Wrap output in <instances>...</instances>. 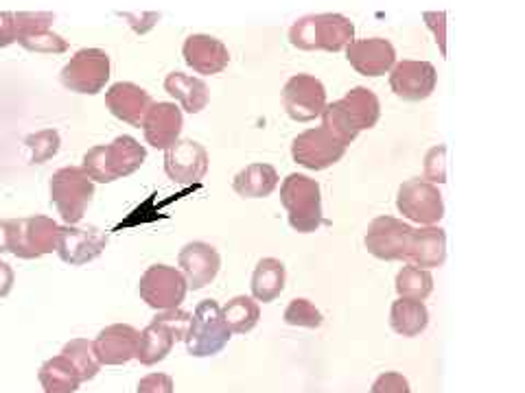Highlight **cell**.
Segmentation results:
<instances>
[{"label": "cell", "instance_id": "6da1fadb", "mask_svg": "<svg viewBox=\"0 0 525 393\" xmlns=\"http://www.w3.org/2000/svg\"><path fill=\"white\" fill-rule=\"evenodd\" d=\"M381 118V103L368 88H353L344 99L326 103L322 112V127L340 140L344 147L353 142L359 131L375 127Z\"/></svg>", "mask_w": 525, "mask_h": 393}, {"label": "cell", "instance_id": "7a4b0ae2", "mask_svg": "<svg viewBox=\"0 0 525 393\" xmlns=\"http://www.w3.org/2000/svg\"><path fill=\"white\" fill-rule=\"evenodd\" d=\"M147 160V149L132 136H119L110 145L92 147L84 156V171L92 182L112 184L136 173Z\"/></svg>", "mask_w": 525, "mask_h": 393}, {"label": "cell", "instance_id": "3957f363", "mask_svg": "<svg viewBox=\"0 0 525 393\" xmlns=\"http://www.w3.org/2000/svg\"><path fill=\"white\" fill-rule=\"evenodd\" d=\"M355 40V25L342 14H313L300 18L289 31V42L300 51L337 53Z\"/></svg>", "mask_w": 525, "mask_h": 393}, {"label": "cell", "instance_id": "277c9868", "mask_svg": "<svg viewBox=\"0 0 525 393\" xmlns=\"http://www.w3.org/2000/svg\"><path fill=\"white\" fill-rule=\"evenodd\" d=\"M280 204L289 214V225L300 234H311L324 223L320 184L307 175H287L280 186Z\"/></svg>", "mask_w": 525, "mask_h": 393}, {"label": "cell", "instance_id": "5b68a950", "mask_svg": "<svg viewBox=\"0 0 525 393\" xmlns=\"http://www.w3.org/2000/svg\"><path fill=\"white\" fill-rule=\"evenodd\" d=\"M95 197V182L84 166H64L51 177V204L66 225H77Z\"/></svg>", "mask_w": 525, "mask_h": 393}, {"label": "cell", "instance_id": "8992f818", "mask_svg": "<svg viewBox=\"0 0 525 393\" xmlns=\"http://www.w3.org/2000/svg\"><path fill=\"white\" fill-rule=\"evenodd\" d=\"M232 332L221 315V306L215 300H204L195 306L189 330H186V352L195 359L215 356L226 348Z\"/></svg>", "mask_w": 525, "mask_h": 393}, {"label": "cell", "instance_id": "52a82bcc", "mask_svg": "<svg viewBox=\"0 0 525 393\" xmlns=\"http://www.w3.org/2000/svg\"><path fill=\"white\" fill-rule=\"evenodd\" d=\"M60 228L53 219L35 214L29 219H11L9 254L22 260H35L44 254L57 252Z\"/></svg>", "mask_w": 525, "mask_h": 393}, {"label": "cell", "instance_id": "ba28073f", "mask_svg": "<svg viewBox=\"0 0 525 393\" xmlns=\"http://www.w3.org/2000/svg\"><path fill=\"white\" fill-rule=\"evenodd\" d=\"M189 284H186L184 273L169 265L149 267L138 282V293L143 302L156 311H171L180 308L184 302Z\"/></svg>", "mask_w": 525, "mask_h": 393}, {"label": "cell", "instance_id": "9c48e42d", "mask_svg": "<svg viewBox=\"0 0 525 393\" xmlns=\"http://www.w3.org/2000/svg\"><path fill=\"white\" fill-rule=\"evenodd\" d=\"M110 81V55L101 49H81L62 70L64 88L77 94H99Z\"/></svg>", "mask_w": 525, "mask_h": 393}, {"label": "cell", "instance_id": "30bf717a", "mask_svg": "<svg viewBox=\"0 0 525 393\" xmlns=\"http://www.w3.org/2000/svg\"><path fill=\"white\" fill-rule=\"evenodd\" d=\"M396 208L405 219L420 225H436L445 217V201L438 186L427 180H407L399 188Z\"/></svg>", "mask_w": 525, "mask_h": 393}, {"label": "cell", "instance_id": "8fae6325", "mask_svg": "<svg viewBox=\"0 0 525 393\" xmlns=\"http://www.w3.org/2000/svg\"><path fill=\"white\" fill-rule=\"evenodd\" d=\"M14 22L16 42L22 49L31 53H64L68 49V42L51 29L55 22L51 11H18Z\"/></svg>", "mask_w": 525, "mask_h": 393}, {"label": "cell", "instance_id": "7c38bea8", "mask_svg": "<svg viewBox=\"0 0 525 393\" xmlns=\"http://www.w3.org/2000/svg\"><path fill=\"white\" fill-rule=\"evenodd\" d=\"M346 153V147L340 140H335L324 127L307 129L291 145L294 162L305 166L309 171H324L337 164Z\"/></svg>", "mask_w": 525, "mask_h": 393}, {"label": "cell", "instance_id": "4fadbf2b", "mask_svg": "<svg viewBox=\"0 0 525 393\" xmlns=\"http://www.w3.org/2000/svg\"><path fill=\"white\" fill-rule=\"evenodd\" d=\"M283 103L289 118L298 123H309L324 112L326 88L313 75H294L283 88Z\"/></svg>", "mask_w": 525, "mask_h": 393}, {"label": "cell", "instance_id": "5bb4252c", "mask_svg": "<svg viewBox=\"0 0 525 393\" xmlns=\"http://www.w3.org/2000/svg\"><path fill=\"white\" fill-rule=\"evenodd\" d=\"M165 171L175 184H200L208 171V153L195 140H175L169 149H165Z\"/></svg>", "mask_w": 525, "mask_h": 393}, {"label": "cell", "instance_id": "9a60e30c", "mask_svg": "<svg viewBox=\"0 0 525 393\" xmlns=\"http://www.w3.org/2000/svg\"><path fill=\"white\" fill-rule=\"evenodd\" d=\"M414 228L394 217H377L368 225L366 249L379 260H403Z\"/></svg>", "mask_w": 525, "mask_h": 393}, {"label": "cell", "instance_id": "2e32d148", "mask_svg": "<svg viewBox=\"0 0 525 393\" xmlns=\"http://www.w3.org/2000/svg\"><path fill=\"white\" fill-rule=\"evenodd\" d=\"M436 68L429 62H414L405 59L392 66L390 88L403 101H425L436 90Z\"/></svg>", "mask_w": 525, "mask_h": 393}, {"label": "cell", "instance_id": "e0dca14e", "mask_svg": "<svg viewBox=\"0 0 525 393\" xmlns=\"http://www.w3.org/2000/svg\"><path fill=\"white\" fill-rule=\"evenodd\" d=\"M346 59L359 75L381 77L392 70L396 62V51L392 42L385 38L353 40L346 46Z\"/></svg>", "mask_w": 525, "mask_h": 393}, {"label": "cell", "instance_id": "ac0fdd59", "mask_svg": "<svg viewBox=\"0 0 525 393\" xmlns=\"http://www.w3.org/2000/svg\"><path fill=\"white\" fill-rule=\"evenodd\" d=\"M105 245H108V236L99 232L97 228L81 230L75 228V225H64V228H60L57 254H60L66 265L81 267L99 258Z\"/></svg>", "mask_w": 525, "mask_h": 393}, {"label": "cell", "instance_id": "d6986e66", "mask_svg": "<svg viewBox=\"0 0 525 393\" xmlns=\"http://www.w3.org/2000/svg\"><path fill=\"white\" fill-rule=\"evenodd\" d=\"M140 332L127 324H112L103 328L92 341L99 365H125L136 359Z\"/></svg>", "mask_w": 525, "mask_h": 393}, {"label": "cell", "instance_id": "ffe728a7", "mask_svg": "<svg viewBox=\"0 0 525 393\" xmlns=\"http://www.w3.org/2000/svg\"><path fill=\"white\" fill-rule=\"evenodd\" d=\"M178 262L191 291H202L204 287H208V284L217 278L221 267V258L217 254V249L202 241H193L189 245H184L178 256Z\"/></svg>", "mask_w": 525, "mask_h": 393}, {"label": "cell", "instance_id": "44dd1931", "mask_svg": "<svg viewBox=\"0 0 525 393\" xmlns=\"http://www.w3.org/2000/svg\"><path fill=\"white\" fill-rule=\"evenodd\" d=\"M105 105H108L112 116L119 118V121L130 123L132 127L140 129L149 107L154 105V99H151V94L147 90L136 86V83L119 81L105 92Z\"/></svg>", "mask_w": 525, "mask_h": 393}, {"label": "cell", "instance_id": "7402d4cb", "mask_svg": "<svg viewBox=\"0 0 525 393\" xmlns=\"http://www.w3.org/2000/svg\"><path fill=\"white\" fill-rule=\"evenodd\" d=\"M182 110L175 103H154L143 118L147 145L154 149H169L182 134Z\"/></svg>", "mask_w": 525, "mask_h": 393}, {"label": "cell", "instance_id": "603a6c76", "mask_svg": "<svg viewBox=\"0 0 525 393\" xmlns=\"http://www.w3.org/2000/svg\"><path fill=\"white\" fill-rule=\"evenodd\" d=\"M182 53H184V62L200 75H217L230 62V53L226 49V44L213 38V35H202V33L189 35L182 46Z\"/></svg>", "mask_w": 525, "mask_h": 393}, {"label": "cell", "instance_id": "cb8c5ba5", "mask_svg": "<svg viewBox=\"0 0 525 393\" xmlns=\"http://www.w3.org/2000/svg\"><path fill=\"white\" fill-rule=\"evenodd\" d=\"M407 265L418 269H434L442 267L447 260V234L436 225H427L412 232L410 247L403 258Z\"/></svg>", "mask_w": 525, "mask_h": 393}, {"label": "cell", "instance_id": "d4e9b609", "mask_svg": "<svg viewBox=\"0 0 525 393\" xmlns=\"http://www.w3.org/2000/svg\"><path fill=\"white\" fill-rule=\"evenodd\" d=\"M173 345H175L173 330L156 315V319L140 332L136 359L143 365H156L167 359L173 350Z\"/></svg>", "mask_w": 525, "mask_h": 393}, {"label": "cell", "instance_id": "484cf974", "mask_svg": "<svg viewBox=\"0 0 525 393\" xmlns=\"http://www.w3.org/2000/svg\"><path fill=\"white\" fill-rule=\"evenodd\" d=\"M278 186V173L270 164H250L232 180L235 193L245 199L270 197Z\"/></svg>", "mask_w": 525, "mask_h": 393}, {"label": "cell", "instance_id": "4316f807", "mask_svg": "<svg viewBox=\"0 0 525 393\" xmlns=\"http://www.w3.org/2000/svg\"><path fill=\"white\" fill-rule=\"evenodd\" d=\"M165 90L182 105V110L189 114H200L208 105V88L206 83L197 77L171 73L165 79Z\"/></svg>", "mask_w": 525, "mask_h": 393}, {"label": "cell", "instance_id": "83f0119b", "mask_svg": "<svg viewBox=\"0 0 525 393\" xmlns=\"http://www.w3.org/2000/svg\"><path fill=\"white\" fill-rule=\"evenodd\" d=\"M390 326L401 337H418L429 326V311L423 302L399 297L390 308Z\"/></svg>", "mask_w": 525, "mask_h": 393}, {"label": "cell", "instance_id": "f1b7e54d", "mask_svg": "<svg viewBox=\"0 0 525 393\" xmlns=\"http://www.w3.org/2000/svg\"><path fill=\"white\" fill-rule=\"evenodd\" d=\"M285 291V265L276 258H263L252 273V295L263 304L274 302Z\"/></svg>", "mask_w": 525, "mask_h": 393}, {"label": "cell", "instance_id": "f546056e", "mask_svg": "<svg viewBox=\"0 0 525 393\" xmlns=\"http://www.w3.org/2000/svg\"><path fill=\"white\" fill-rule=\"evenodd\" d=\"M40 383L44 393H75L81 385V376L66 356H53L40 367Z\"/></svg>", "mask_w": 525, "mask_h": 393}, {"label": "cell", "instance_id": "4dcf8cb0", "mask_svg": "<svg viewBox=\"0 0 525 393\" xmlns=\"http://www.w3.org/2000/svg\"><path fill=\"white\" fill-rule=\"evenodd\" d=\"M221 315H224V321L228 324L230 332H237V335H248V332H252L256 324H259L261 308L252 300V297L239 295V297H232V300L221 308Z\"/></svg>", "mask_w": 525, "mask_h": 393}, {"label": "cell", "instance_id": "1f68e13d", "mask_svg": "<svg viewBox=\"0 0 525 393\" xmlns=\"http://www.w3.org/2000/svg\"><path fill=\"white\" fill-rule=\"evenodd\" d=\"M396 291H399L401 297H407V300L423 302L434 291V278H431L429 269L407 265L396 276Z\"/></svg>", "mask_w": 525, "mask_h": 393}, {"label": "cell", "instance_id": "d6a6232c", "mask_svg": "<svg viewBox=\"0 0 525 393\" xmlns=\"http://www.w3.org/2000/svg\"><path fill=\"white\" fill-rule=\"evenodd\" d=\"M62 356H66V359L73 363V367L77 369L79 376H81V383H84V380H92L99 374L101 365H99L97 356H95V348H92V341H88V339L68 341L64 345Z\"/></svg>", "mask_w": 525, "mask_h": 393}, {"label": "cell", "instance_id": "836d02e7", "mask_svg": "<svg viewBox=\"0 0 525 393\" xmlns=\"http://www.w3.org/2000/svg\"><path fill=\"white\" fill-rule=\"evenodd\" d=\"M25 145L31 149V164H44L51 160L57 151H60V134L55 129L38 131L25 140Z\"/></svg>", "mask_w": 525, "mask_h": 393}, {"label": "cell", "instance_id": "e575fe53", "mask_svg": "<svg viewBox=\"0 0 525 393\" xmlns=\"http://www.w3.org/2000/svg\"><path fill=\"white\" fill-rule=\"evenodd\" d=\"M285 324L287 326H300V328H320L322 326V313L315 308L309 300H291L285 311Z\"/></svg>", "mask_w": 525, "mask_h": 393}, {"label": "cell", "instance_id": "d590c367", "mask_svg": "<svg viewBox=\"0 0 525 393\" xmlns=\"http://www.w3.org/2000/svg\"><path fill=\"white\" fill-rule=\"evenodd\" d=\"M445 156L447 149L445 147H436L427 153V162H425V177L429 182H438L445 184L447 182V173H445Z\"/></svg>", "mask_w": 525, "mask_h": 393}, {"label": "cell", "instance_id": "8d00e7d4", "mask_svg": "<svg viewBox=\"0 0 525 393\" xmlns=\"http://www.w3.org/2000/svg\"><path fill=\"white\" fill-rule=\"evenodd\" d=\"M370 393H412V389L403 374L385 372L375 380V385H372Z\"/></svg>", "mask_w": 525, "mask_h": 393}, {"label": "cell", "instance_id": "74e56055", "mask_svg": "<svg viewBox=\"0 0 525 393\" xmlns=\"http://www.w3.org/2000/svg\"><path fill=\"white\" fill-rule=\"evenodd\" d=\"M158 317L173 330L175 341L186 337V330H189V324H191V313H184L180 311V308H171V311H160Z\"/></svg>", "mask_w": 525, "mask_h": 393}, {"label": "cell", "instance_id": "f35d334b", "mask_svg": "<svg viewBox=\"0 0 525 393\" xmlns=\"http://www.w3.org/2000/svg\"><path fill=\"white\" fill-rule=\"evenodd\" d=\"M136 393H173V378L167 374H149L140 378Z\"/></svg>", "mask_w": 525, "mask_h": 393}, {"label": "cell", "instance_id": "ab89813d", "mask_svg": "<svg viewBox=\"0 0 525 393\" xmlns=\"http://www.w3.org/2000/svg\"><path fill=\"white\" fill-rule=\"evenodd\" d=\"M16 42V22L11 11H0V49Z\"/></svg>", "mask_w": 525, "mask_h": 393}, {"label": "cell", "instance_id": "60d3db41", "mask_svg": "<svg viewBox=\"0 0 525 393\" xmlns=\"http://www.w3.org/2000/svg\"><path fill=\"white\" fill-rule=\"evenodd\" d=\"M14 269H11L7 262H0V297H7L14 289Z\"/></svg>", "mask_w": 525, "mask_h": 393}, {"label": "cell", "instance_id": "b9f144b4", "mask_svg": "<svg viewBox=\"0 0 525 393\" xmlns=\"http://www.w3.org/2000/svg\"><path fill=\"white\" fill-rule=\"evenodd\" d=\"M9 238H11V219H0V254H9Z\"/></svg>", "mask_w": 525, "mask_h": 393}]
</instances>
